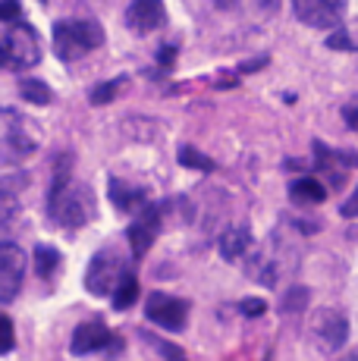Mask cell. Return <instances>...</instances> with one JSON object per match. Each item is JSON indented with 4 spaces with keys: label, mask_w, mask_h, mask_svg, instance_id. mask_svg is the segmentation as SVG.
<instances>
[{
    "label": "cell",
    "mask_w": 358,
    "mask_h": 361,
    "mask_svg": "<svg viewBox=\"0 0 358 361\" xmlns=\"http://www.w3.org/2000/svg\"><path fill=\"white\" fill-rule=\"evenodd\" d=\"M47 217L63 230H82L94 217V192L70 179V154H63L54 170V183L47 192Z\"/></svg>",
    "instance_id": "1"
},
{
    "label": "cell",
    "mask_w": 358,
    "mask_h": 361,
    "mask_svg": "<svg viewBox=\"0 0 358 361\" xmlns=\"http://www.w3.org/2000/svg\"><path fill=\"white\" fill-rule=\"evenodd\" d=\"M101 44H104V29L98 19H60L54 25V54L66 63L82 60Z\"/></svg>",
    "instance_id": "2"
},
{
    "label": "cell",
    "mask_w": 358,
    "mask_h": 361,
    "mask_svg": "<svg viewBox=\"0 0 358 361\" xmlns=\"http://www.w3.org/2000/svg\"><path fill=\"white\" fill-rule=\"evenodd\" d=\"M38 129L25 116H19L13 107H4L0 114V145H4V164H23L38 151Z\"/></svg>",
    "instance_id": "3"
},
{
    "label": "cell",
    "mask_w": 358,
    "mask_h": 361,
    "mask_svg": "<svg viewBox=\"0 0 358 361\" xmlns=\"http://www.w3.org/2000/svg\"><path fill=\"white\" fill-rule=\"evenodd\" d=\"M4 44H0V57L6 69H29L41 60V41L38 32L25 23H16L4 32Z\"/></svg>",
    "instance_id": "4"
},
{
    "label": "cell",
    "mask_w": 358,
    "mask_h": 361,
    "mask_svg": "<svg viewBox=\"0 0 358 361\" xmlns=\"http://www.w3.org/2000/svg\"><path fill=\"white\" fill-rule=\"evenodd\" d=\"M123 276H126L123 258L113 252V248H104V252H98L92 261H88L85 289L92 295H110V293H116V286H120Z\"/></svg>",
    "instance_id": "5"
},
{
    "label": "cell",
    "mask_w": 358,
    "mask_h": 361,
    "mask_svg": "<svg viewBox=\"0 0 358 361\" xmlns=\"http://www.w3.org/2000/svg\"><path fill=\"white\" fill-rule=\"evenodd\" d=\"M144 317L151 324H157V327L179 333L185 330V321H189V302L167 293H151L148 302H144Z\"/></svg>",
    "instance_id": "6"
},
{
    "label": "cell",
    "mask_w": 358,
    "mask_h": 361,
    "mask_svg": "<svg viewBox=\"0 0 358 361\" xmlns=\"http://www.w3.org/2000/svg\"><path fill=\"white\" fill-rule=\"evenodd\" d=\"M25 280V252L16 242L4 239L0 245V302L10 305Z\"/></svg>",
    "instance_id": "7"
},
{
    "label": "cell",
    "mask_w": 358,
    "mask_h": 361,
    "mask_svg": "<svg viewBox=\"0 0 358 361\" xmlns=\"http://www.w3.org/2000/svg\"><path fill=\"white\" fill-rule=\"evenodd\" d=\"M292 10L308 29H336L342 23L346 0H292Z\"/></svg>",
    "instance_id": "8"
},
{
    "label": "cell",
    "mask_w": 358,
    "mask_h": 361,
    "mask_svg": "<svg viewBox=\"0 0 358 361\" xmlns=\"http://www.w3.org/2000/svg\"><path fill=\"white\" fill-rule=\"evenodd\" d=\"M311 336L318 339V345L323 352H336V349H342L349 339V321L340 314V311L323 308L311 321Z\"/></svg>",
    "instance_id": "9"
},
{
    "label": "cell",
    "mask_w": 358,
    "mask_h": 361,
    "mask_svg": "<svg viewBox=\"0 0 358 361\" xmlns=\"http://www.w3.org/2000/svg\"><path fill=\"white\" fill-rule=\"evenodd\" d=\"M123 23L135 35H151L167 23V6H163V0H132V4L126 6Z\"/></svg>",
    "instance_id": "10"
},
{
    "label": "cell",
    "mask_w": 358,
    "mask_h": 361,
    "mask_svg": "<svg viewBox=\"0 0 358 361\" xmlns=\"http://www.w3.org/2000/svg\"><path fill=\"white\" fill-rule=\"evenodd\" d=\"M161 204H148L139 217L129 224V248H132L135 258H144L151 248V242L157 239V233H161Z\"/></svg>",
    "instance_id": "11"
},
{
    "label": "cell",
    "mask_w": 358,
    "mask_h": 361,
    "mask_svg": "<svg viewBox=\"0 0 358 361\" xmlns=\"http://www.w3.org/2000/svg\"><path fill=\"white\" fill-rule=\"evenodd\" d=\"M110 343H116V339H113V333L107 330V324L101 321V317H92V321H82L79 327L73 330L70 352L73 355H92V352L107 349Z\"/></svg>",
    "instance_id": "12"
},
{
    "label": "cell",
    "mask_w": 358,
    "mask_h": 361,
    "mask_svg": "<svg viewBox=\"0 0 358 361\" xmlns=\"http://www.w3.org/2000/svg\"><path fill=\"white\" fill-rule=\"evenodd\" d=\"M107 195L110 201H113V207L116 211H126V214H142L144 207H148V192L144 189H135V185H129V183H123V179H110V185H107Z\"/></svg>",
    "instance_id": "13"
},
{
    "label": "cell",
    "mask_w": 358,
    "mask_h": 361,
    "mask_svg": "<svg viewBox=\"0 0 358 361\" xmlns=\"http://www.w3.org/2000/svg\"><path fill=\"white\" fill-rule=\"evenodd\" d=\"M252 230L249 226H230L223 235H220V255L226 261H239L245 252L252 248Z\"/></svg>",
    "instance_id": "14"
},
{
    "label": "cell",
    "mask_w": 358,
    "mask_h": 361,
    "mask_svg": "<svg viewBox=\"0 0 358 361\" xmlns=\"http://www.w3.org/2000/svg\"><path fill=\"white\" fill-rule=\"evenodd\" d=\"M289 198L295 204H321L327 198V189H323L318 179H299V183L289 185Z\"/></svg>",
    "instance_id": "15"
},
{
    "label": "cell",
    "mask_w": 358,
    "mask_h": 361,
    "mask_svg": "<svg viewBox=\"0 0 358 361\" xmlns=\"http://www.w3.org/2000/svg\"><path fill=\"white\" fill-rule=\"evenodd\" d=\"M60 264H63V255H60L54 245H38L35 248V270H38V276H44V280L57 276L60 274Z\"/></svg>",
    "instance_id": "16"
},
{
    "label": "cell",
    "mask_w": 358,
    "mask_h": 361,
    "mask_svg": "<svg viewBox=\"0 0 358 361\" xmlns=\"http://www.w3.org/2000/svg\"><path fill=\"white\" fill-rule=\"evenodd\" d=\"M19 98L29 101V104H38V107H47V104L54 101V94L41 79H23V85H19Z\"/></svg>",
    "instance_id": "17"
},
{
    "label": "cell",
    "mask_w": 358,
    "mask_h": 361,
    "mask_svg": "<svg viewBox=\"0 0 358 361\" xmlns=\"http://www.w3.org/2000/svg\"><path fill=\"white\" fill-rule=\"evenodd\" d=\"M135 298H139V280H135L132 274H126V276L120 280V286H116V293H113V308H116V311L132 308Z\"/></svg>",
    "instance_id": "18"
},
{
    "label": "cell",
    "mask_w": 358,
    "mask_h": 361,
    "mask_svg": "<svg viewBox=\"0 0 358 361\" xmlns=\"http://www.w3.org/2000/svg\"><path fill=\"white\" fill-rule=\"evenodd\" d=\"M179 164L189 166V170H202V173L214 170V161H211L208 154H202L198 148H192V145H183V148H179Z\"/></svg>",
    "instance_id": "19"
},
{
    "label": "cell",
    "mask_w": 358,
    "mask_h": 361,
    "mask_svg": "<svg viewBox=\"0 0 358 361\" xmlns=\"http://www.w3.org/2000/svg\"><path fill=\"white\" fill-rule=\"evenodd\" d=\"M126 85V75H116V79H110V82H104V85H98L92 94H88V101L94 104V107H101V104H110L116 98V92Z\"/></svg>",
    "instance_id": "20"
},
{
    "label": "cell",
    "mask_w": 358,
    "mask_h": 361,
    "mask_svg": "<svg viewBox=\"0 0 358 361\" xmlns=\"http://www.w3.org/2000/svg\"><path fill=\"white\" fill-rule=\"evenodd\" d=\"M19 13H23V6H19V0H4V4H0V19H4V23L16 25Z\"/></svg>",
    "instance_id": "21"
},
{
    "label": "cell",
    "mask_w": 358,
    "mask_h": 361,
    "mask_svg": "<svg viewBox=\"0 0 358 361\" xmlns=\"http://www.w3.org/2000/svg\"><path fill=\"white\" fill-rule=\"evenodd\" d=\"M0 324H4V355H10L13 352V345H16V333H13V321L6 314H0Z\"/></svg>",
    "instance_id": "22"
},
{
    "label": "cell",
    "mask_w": 358,
    "mask_h": 361,
    "mask_svg": "<svg viewBox=\"0 0 358 361\" xmlns=\"http://www.w3.org/2000/svg\"><path fill=\"white\" fill-rule=\"evenodd\" d=\"M264 298H245L242 305H239V311H242L245 317H258V314H264Z\"/></svg>",
    "instance_id": "23"
},
{
    "label": "cell",
    "mask_w": 358,
    "mask_h": 361,
    "mask_svg": "<svg viewBox=\"0 0 358 361\" xmlns=\"http://www.w3.org/2000/svg\"><path fill=\"white\" fill-rule=\"evenodd\" d=\"M327 47H333V51H352L355 41H349L346 32H333V35L327 38Z\"/></svg>",
    "instance_id": "24"
},
{
    "label": "cell",
    "mask_w": 358,
    "mask_h": 361,
    "mask_svg": "<svg viewBox=\"0 0 358 361\" xmlns=\"http://www.w3.org/2000/svg\"><path fill=\"white\" fill-rule=\"evenodd\" d=\"M305 302H308V289L302 286V289H292V295H289V302L283 305L286 311H295V308H305Z\"/></svg>",
    "instance_id": "25"
},
{
    "label": "cell",
    "mask_w": 358,
    "mask_h": 361,
    "mask_svg": "<svg viewBox=\"0 0 358 361\" xmlns=\"http://www.w3.org/2000/svg\"><path fill=\"white\" fill-rule=\"evenodd\" d=\"M340 214H342V217H358V189L352 192V198H349V201H342Z\"/></svg>",
    "instance_id": "26"
},
{
    "label": "cell",
    "mask_w": 358,
    "mask_h": 361,
    "mask_svg": "<svg viewBox=\"0 0 358 361\" xmlns=\"http://www.w3.org/2000/svg\"><path fill=\"white\" fill-rule=\"evenodd\" d=\"M342 116H346V126L358 132V107H346L342 110Z\"/></svg>",
    "instance_id": "27"
},
{
    "label": "cell",
    "mask_w": 358,
    "mask_h": 361,
    "mask_svg": "<svg viewBox=\"0 0 358 361\" xmlns=\"http://www.w3.org/2000/svg\"><path fill=\"white\" fill-rule=\"evenodd\" d=\"M173 57H176V44H167L161 51V66H170V60H173Z\"/></svg>",
    "instance_id": "28"
},
{
    "label": "cell",
    "mask_w": 358,
    "mask_h": 361,
    "mask_svg": "<svg viewBox=\"0 0 358 361\" xmlns=\"http://www.w3.org/2000/svg\"><path fill=\"white\" fill-rule=\"evenodd\" d=\"M267 63V57H258V60H249V63H242L239 69H242V73H254V69H261Z\"/></svg>",
    "instance_id": "29"
},
{
    "label": "cell",
    "mask_w": 358,
    "mask_h": 361,
    "mask_svg": "<svg viewBox=\"0 0 358 361\" xmlns=\"http://www.w3.org/2000/svg\"><path fill=\"white\" fill-rule=\"evenodd\" d=\"M261 6H264V13H277L280 10V0H258Z\"/></svg>",
    "instance_id": "30"
},
{
    "label": "cell",
    "mask_w": 358,
    "mask_h": 361,
    "mask_svg": "<svg viewBox=\"0 0 358 361\" xmlns=\"http://www.w3.org/2000/svg\"><path fill=\"white\" fill-rule=\"evenodd\" d=\"M236 0H217V6H233Z\"/></svg>",
    "instance_id": "31"
},
{
    "label": "cell",
    "mask_w": 358,
    "mask_h": 361,
    "mask_svg": "<svg viewBox=\"0 0 358 361\" xmlns=\"http://www.w3.org/2000/svg\"><path fill=\"white\" fill-rule=\"evenodd\" d=\"M264 361H271V355H267V358H264Z\"/></svg>",
    "instance_id": "32"
},
{
    "label": "cell",
    "mask_w": 358,
    "mask_h": 361,
    "mask_svg": "<svg viewBox=\"0 0 358 361\" xmlns=\"http://www.w3.org/2000/svg\"><path fill=\"white\" fill-rule=\"evenodd\" d=\"M173 361H176V358H173Z\"/></svg>",
    "instance_id": "33"
}]
</instances>
